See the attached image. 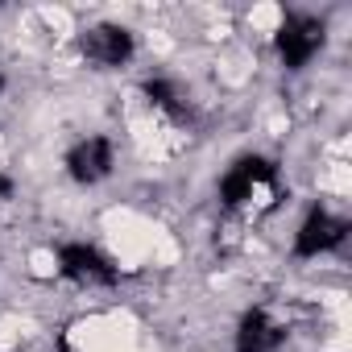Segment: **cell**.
I'll use <instances>...</instances> for the list:
<instances>
[{
    "mask_svg": "<svg viewBox=\"0 0 352 352\" xmlns=\"http://www.w3.org/2000/svg\"><path fill=\"white\" fill-rule=\"evenodd\" d=\"M249 25L261 30V34H274V30L282 25V9H278V5H253V9H249Z\"/></svg>",
    "mask_w": 352,
    "mask_h": 352,
    "instance_id": "1",
    "label": "cell"
},
{
    "mask_svg": "<svg viewBox=\"0 0 352 352\" xmlns=\"http://www.w3.org/2000/svg\"><path fill=\"white\" fill-rule=\"evenodd\" d=\"M30 270H34L38 278H54V274H58V261H54V253H46V249H38V253L30 257Z\"/></svg>",
    "mask_w": 352,
    "mask_h": 352,
    "instance_id": "2",
    "label": "cell"
},
{
    "mask_svg": "<svg viewBox=\"0 0 352 352\" xmlns=\"http://www.w3.org/2000/svg\"><path fill=\"white\" fill-rule=\"evenodd\" d=\"M42 21H46V30H54V34H71V13H67V9H42Z\"/></svg>",
    "mask_w": 352,
    "mask_h": 352,
    "instance_id": "3",
    "label": "cell"
},
{
    "mask_svg": "<svg viewBox=\"0 0 352 352\" xmlns=\"http://www.w3.org/2000/svg\"><path fill=\"white\" fill-rule=\"evenodd\" d=\"M21 323H13V319H0V348H13L17 340H21V331H17Z\"/></svg>",
    "mask_w": 352,
    "mask_h": 352,
    "instance_id": "4",
    "label": "cell"
}]
</instances>
